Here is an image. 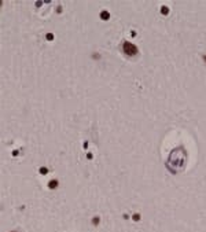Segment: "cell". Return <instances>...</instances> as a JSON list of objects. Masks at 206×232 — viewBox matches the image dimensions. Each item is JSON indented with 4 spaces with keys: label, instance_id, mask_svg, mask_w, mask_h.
Listing matches in <instances>:
<instances>
[{
    "label": "cell",
    "instance_id": "obj_5",
    "mask_svg": "<svg viewBox=\"0 0 206 232\" xmlns=\"http://www.w3.org/2000/svg\"><path fill=\"white\" fill-rule=\"evenodd\" d=\"M40 172H41V173H47V169H44V168H41V169H40Z\"/></svg>",
    "mask_w": 206,
    "mask_h": 232
},
{
    "label": "cell",
    "instance_id": "obj_1",
    "mask_svg": "<svg viewBox=\"0 0 206 232\" xmlns=\"http://www.w3.org/2000/svg\"><path fill=\"white\" fill-rule=\"evenodd\" d=\"M122 49H124V52L129 56H133L138 54V48H136L135 44H132V43L129 41H124V44H122Z\"/></svg>",
    "mask_w": 206,
    "mask_h": 232
},
{
    "label": "cell",
    "instance_id": "obj_2",
    "mask_svg": "<svg viewBox=\"0 0 206 232\" xmlns=\"http://www.w3.org/2000/svg\"><path fill=\"white\" fill-rule=\"evenodd\" d=\"M101 18L102 19H109V18H110V14H109L107 11H102L101 12Z\"/></svg>",
    "mask_w": 206,
    "mask_h": 232
},
{
    "label": "cell",
    "instance_id": "obj_4",
    "mask_svg": "<svg viewBox=\"0 0 206 232\" xmlns=\"http://www.w3.org/2000/svg\"><path fill=\"white\" fill-rule=\"evenodd\" d=\"M161 11H162V14H168V7H165V6H162Z\"/></svg>",
    "mask_w": 206,
    "mask_h": 232
},
{
    "label": "cell",
    "instance_id": "obj_3",
    "mask_svg": "<svg viewBox=\"0 0 206 232\" xmlns=\"http://www.w3.org/2000/svg\"><path fill=\"white\" fill-rule=\"evenodd\" d=\"M48 185H49V188H55L56 185H58V181H56V180H51Z\"/></svg>",
    "mask_w": 206,
    "mask_h": 232
}]
</instances>
